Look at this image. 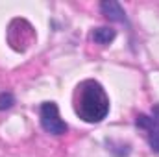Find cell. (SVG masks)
<instances>
[{
  "instance_id": "obj_2",
  "label": "cell",
  "mask_w": 159,
  "mask_h": 157,
  "mask_svg": "<svg viewBox=\"0 0 159 157\" xmlns=\"http://www.w3.org/2000/svg\"><path fill=\"white\" fill-rule=\"evenodd\" d=\"M39 117H41V126H43V129L46 133H50V135H63V133H67L69 126L61 120L59 109H57V105L54 102L41 104Z\"/></svg>"
},
{
  "instance_id": "obj_1",
  "label": "cell",
  "mask_w": 159,
  "mask_h": 157,
  "mask_svg": "<svg viewBox=\"0 0 159 157\" xmlns=\"http://www.w3.org/2000/svg\"><path fill=\"white\" fill-rule=\"evenodd\" d=\"M74 113L87 124H98L109 113V96L96 79H83L74 91Z\"/></svg>"
},
{
  "instance_id": "obj_3",
  "label": "cell",
  "mask_w": 159,
  "mask_h": 157,
  "mask_svg": "<svg viewBox=\"0 0 159 157\" xmlns=\"http://www.w3.org/2000/svg\"><path fill=\"white\" fill-rule=\"evenodd\" d=\"M135 126L144 131L150 148L159 154V105H154L150 115H137Z\"/></svg>"
},
{
  "instance_id": "obj_5",
  "label": "cell",
  "mask_w": 159,
  "mask_h": 157,
  "mask_svg": "<svg viewBox=\"0 0 159 157\" xmlns=\"http://www.w3.org/2000/svg\"><path fill=\"white\" fill-rule=\"evenodd\" d=\"M115 37H117V32L109 26H100V28H94L91 32V39L96 44H109L115 41Z\"/></svg>"
},
{
  "instance_id": "obj_4",
  "label": "cell",
  "mask_w": 159,
  "mask_h": 157,
  "mask_svg": "<svg viewBox=\"0 0 159 157\" xmlns=\"http://www.w3.org/2000/svg\"><path fill=\"white\" fill-rule=\"evenodd\" d=\"M100 9H102V13L106 15V19H109V20H113V22H128L126 11L122 9V6H120L119 2H115V0H106V2H102V4H100Z\"/></svg>"
},
{
  "instance_id": "obj_6",
  "label": "cell",
  "mask_w": 159,
  "mask_h": 157,
  "mask_svg": "<svg viewBox=\"0 0 159 157\" xmlns=\"http://www.w3.org/2000/svg\"><path fill=\"white\" fill-rule=\"evenodd\" d=\"M13 104H15V96L11 92H0V111L13 107Z\"/></svg>"
}]
</instances>
